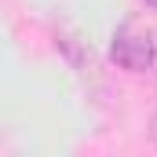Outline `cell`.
<instances>
[{"mask_svg": "<svg viewBox=\"0 0 157 157\" xmlns=\"http://www.w3.org/2000/svg\"><path fill=\"white\" fill-rule=\"evenodd\" d=\"M154 48H157V40L150 37V33H139V29L124 26L117 37H113L110 59H113L117 66H124V70H132V73H143V70L154 66Z\"/></svg>", "mask_w": 157, "mask_h": 157, "instance_id": "1", "label": "cell"}, {"mask_svg": "<svg viewBox=\"0 0 157 157\" xmlns=\"http://www.w3.org/2000/svg\"><path fill=\"white\" fill-rule=\"evenodd\" d=\"M154 143H157V121H154Z\"/></svg>", "mask_w": 157, "mask_h": 157, "instance_id": "2", "label": "cell"}, {"mask_svg": "<svg viewBox=\"0 0 157 157\" xmlns=\"http://www.w3.org/2000/svg\"><path fill=\"white\" fill-rule=\"evenodd\" d=\"M154 66H157V48H154Z\"/></svg>", "mask_w": 157, "mask_h": 157, "instance_id": "3", "label": "cell"}]
</instances>
